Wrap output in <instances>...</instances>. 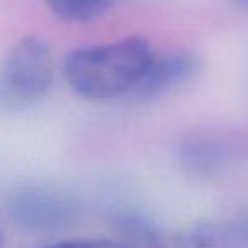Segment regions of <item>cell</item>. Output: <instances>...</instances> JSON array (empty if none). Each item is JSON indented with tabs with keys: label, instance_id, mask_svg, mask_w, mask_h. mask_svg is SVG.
Segmentation results:
<instances>
[{
	"label": "cell",
	"instance_id": "1",
	"mask_svg": "<svg viewBox=\"0 0 248 248\" xmlns=\"http://www.w3.org/2000/svg\"><path fill=\"white\" fill-rule=\"evenodd\" d=\"M153 58L146 39L123 38L73 49L65 58L63 73L73 93L90 102H104L135 92Z\"/></svg>",
	"mask_w": 248,
	"mask_h": 248
},
{
	"label": "cell",
	"instance_id": "2",
	"mask_svg": "<svg viewBox=\"0 0 248 248\" xmlns=\"http://www.w3.org/2000/svg\"><path fill=\"white\" fill-rule=\"evenodd\" d=\"M55 82V60L48 43L36 36L17 41L0 63V112H22L38 106Z\"/></svg>",
	"mask_w": 248,
	"mask_h": 248
},
{
	"label": "cell",
	"instance_id": "3",
	"mask_svg": "<svg viewBox=\"0 0 248 248\" xmlns=\"http://www.w3.org/2000/svg\"><path fill=\"white\" fill-rule=\"evenodd\" d=\"M11 217L32 231H62L73 226L82 206L73 194L48 186H28L9 197Z\"/></svg>",
	"mask_w": 248,
	"mask_h": 248
},
{
	"label": "cell",
	"instance_id": "4",
	"mask_svg": "<svg viewBox=\"0 0 248 248\" xmlns=\"http://www.w3.org/2000/svg\"><path fill=\"white\" fill-rule=\"evenodd\" d=\"M114 224L121 234L146 248H213L214 243L207 226L169 228L138 211H123Z\"/></svg>",
	"mask_w": 248,
	"mask_h": 248
},
{
	"label": "cell",
	"instance_id": "5",
	"mask_svg": "<svg viewBox=\"0 0 248 248\" xmlns=\"http://www.w3.org/2000/svg\"><path fill=\"white\" fill-rule=\"evenodd\" d=\"M199 70L201 62L194 53L179 51L162 58L155 56L133 93L138 100L160 99L196 78Z\"/></svg>",
	"mask_w": 248,
	"mask_h": 248
},
{
	"label": "cell",
	"instance_id": "6",
	"mask_svg": "<svg viewBox=\"0 0 248 248\" xmlns=\"http://www.w3.org/2000/svg\"><path fill=\"white\" fill-rule=\"evenodd\" d=\"M231 153L221 138L206 133L184 136L177 146V162L194 179H213L226 170Z\"/></svg>",
	"mask_w": 248,
	"mask_h": 248
},
{
	"label": "cell",
	"instance_id": "7",
	"mask_svg": "<svg viewBox=\"0 0 248 248\" xmlns=\"http://www.w3.org/2000/svg\"><path fill=\"white\" fill-rule=\"evenodd\" d=\"M45 2L55 16L75 24H83L100 17L110 5V0H45Z\"/></svg>",
	"mask_w": 248,
	"mask_h": 248
},
{
	"label": "cell",
	"instance_id": "8",
	"mask_svg": "<svg viewBox=\"0 0 248 248\" xmlns=\"http://www.w3.org/2000/svg\"><path fill=\"white\" fill-rule=\"evenodd\" d=\"M38 248H133L124 241L107 240V238H68L46 243Z\"/></svg>",
	"mask_w": 248,
	"mask_h": 248
},
{
	"label": "cell",
	"instance_id": "9",
	"mask_svg": "<svg viewBox=\"0 0 248 248\" xmlns=\"http://www.w3.org/2000/svg\"><path fill=\"white\" fill-rule=\"evenodd\" d=\"M0 248H5V240H4V234L0 233Z\"/></svg>",
	"mask_w": 248,
	"mask_h": 248
},
{
	"label": "cell",
	"instance_id": "10",
	"mask_svg": "<svg viewBox=\"0 0 248 248\" xmlns=\"http://www.w3.org/2000/svg\"><path fill=\"white\" fill-rule=\"evenodd\" d=\"M240 2H243V4H247V5H248V0H240Z\"/></svg>",
	"mask_w": 248,
	"mask_h": 248
}]
</instances>
